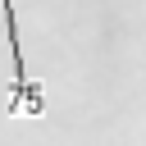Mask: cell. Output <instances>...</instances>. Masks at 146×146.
<instances>
[{"instance_id": "1", "label": "cell", "mask_w": 146, "mask_h": 146, "mask_svg": "<svg viewBox=\"0 0 146 146\" xmlns=\"http://www.w3.org/2000/svg\"><path fill=\"white\" fill-rule=\"evenodd\" d=\"M5 9V27H9V55H14V82H9V114L14 119H41L46 114V87L27 73L23 64V46H18V14L14 0H0Z\"/></svg>"}]
</instances>
